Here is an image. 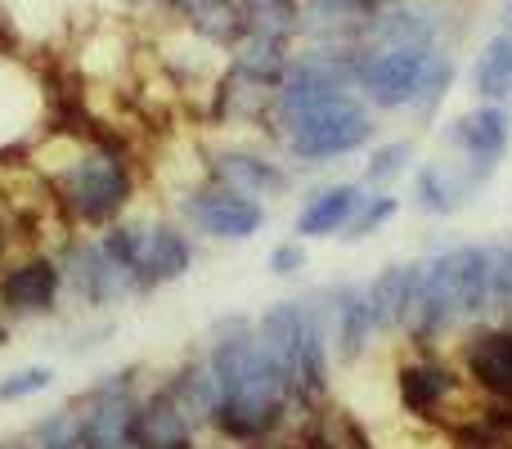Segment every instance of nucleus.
<instances>
[{
	"instance_id": "nucleus-1",
	"label": "nucleus",
	"mask_w": 512,
	"mask_h": 449,
	"mask_svg": "<svg viewBox=\"0 0 512 449\" xmlns=\"http://www.w3.org/2000/svg\"><path fill=\"white\" fill-rule=\"evenodd\" d=\"M203 360L216 378L212 436L221 449H270L288 445L306 432L310 414L297 400L288 373L270 360V351L256 337V319L243 310L221 315L203 337Z\"/></svg>"
},
{
	"instance_id": "nucleus-28",
	"label": "nucleus",
	"mask_w": 512,
	"mask_h": 449,
	"mask_svg": "<svg viewBox=\"0 0 512 449\" xmlns=\"http://www.w3.org/2000/svg\"><path fill=\"white\" fill-rule=\"evenodd\" d=\"M23 436L32 449H81V414L72 405V396L45 409V414H36Z\"/></svg>"
},
{
	"instance_id": "nucleus-17",
	"label": "nucleus",
	"mask_w": 512,
	"mask_h": 449,
	"mask_svg": "<svg viewBox=\"0 0 512 449\" xmlns=\"http://www.w3.org/2000/svg\"><path fill=\"white\" fill-rule=\"evenodd\" d=\"M427 59H432V54H414V50H360L351 90L369 104L373 117L405 113Z\"/></svg>"
},
{
	"instance_id": "nucleus-24",
	"label": "nucleus",
	"mask_w": 512,
	"mask_h": 449,
	"mask_svg": "<svg viewBox=\"0 0 512 449\" xmlns=\"http://www.w3.org/2000/svg\"><path fill=\"white\" fill-rule=\"evenodd\" d=\"M468 86L477 95V104H504L512 99V32H495L477 50L468 68Z\"/></svg>"
},
{
	"instance_id": "nucleus-10",
	"label": "nucleus",
	"mask_w": 512,
	"mask_h": 449,
	"mask_svg": "<svg viewBox=\"0 0 512 449\" xmlns=\"http://www.w3.org/2000/svg\"><path fill=\"white\" fill-rule=\"evenodd\" d=\"M144 387H149L144 364H122V369H108L99 378H90L72 396V405L81 414V449H135L131 423H135V405H140Z\"/></svg>"
},
{
	"instance_id": "nucleus-25",
	"label": "nucleus",
	"mask_w": 512,
	"mask_h": 449,
	"mask_svg": "<svg viewBox=\"0 0 512 449\" xmlns=\"http://www.w3.org/2000/svg\"><path fill=\"white\" fill-rule=\"evenodd\" d=\"M454 81H459V59H454V50H436L432 59H427L423 77H418V86H414V99H409V108H405L409 122L432 126L436 117H441L445 99H450Z\"/></svg>"
},
{
	"instance_id": "nucleus-4",
	"label": "nucleus",
	"mask_w": 512,
	"mask_h": 449,
	"mask_svg": "<svg viewBox=\"0 0 512 449\" xmlns=\"http://www.w3.org/2000/svg\"><path fill=\"white\" fill-rule=\"evenodd\" d=\"M99 238H104L113 265L122 270L131 301L153 297V292L189 279V270L198 261V238L167 207H135Z\"/></svg>"
},
{
	"instance_id": "nucleus-12",
	"label": "nucleus",
	"mask_w": 512,
	"mask_h": 449,
	"mask_svg": "<svg viewBox=\"0 0 512 449\" xmlns=\"http://www.w3.org/2000/svg\"><path fill=\"white\" fill-rule=\"evenodd\" d=\"M63 310V279L50 247H18L0 265V319L9 328L45 324Z\"/></svg>"
},
{
	"instance_id": "nucleus-20",
	"label": "nucleus",
	"mask_w": 512,
	"mask_h": 449,
	"mask_svg": "<svg viewBox=\"0 0 512 449\" xmlns=\"http://www.w3.org/2000/svg\"><path fill=\"white\" fill-rule=\"evenodd\" d=\"M360 198H364L360 180H324V185L306 189V198H301L297 212H292V238H301V243L337 238L351 225Z\"/></svg>"
},
{
	"instance_id": "nucleus-23",
	"label": "nucleus",
	"mask_w": 512,
	"mask_h": 449,
	"mask_svg": "<svg viewBox=\"0 0 512 449\" xmlns=\"http://www.w3.org/2000/svg\"><path fill=\"white\" fill-rule=\"evenodd\" d=\"M292 50H297V41H288V36L261 32V27H243V36L225 50V68H234V72H243V77L261 81V86L279 90Z\"/></svg>"
},
{
	"instance_id": "nucleus-36",
	"label": "nucleus",
	"mask_w": 512,
	"mask_h": 449,
	"mask_svg": "<svg viewBox=\"0 0 512 449\" xmlns=\"http://www.w3.org/2000/svg\"><path fill=\"white\" fill-rule=\"evenodd\" d=\"M499 32H512V0L499 5Z\"/></svg>"
},
{
	"instance_id": "nucleus-6",
	"label": "nucleus",
	"mask_w": 512,
	"mask_h": 449,
	"mask_svg": "<svg viewBox=\"0 0 512 449\" xmlns=\"http://www.w3.org/2000/svg\"><path fill=\"white\" fill-rule=\"evenodd\" d=\"M373 140H378V117L369 113V104L355 90H346V95L328 99L315 113L288 122L270 144L301 176V171H315V167H328V162L351 158V153H364Z\"/></svg>"
},
{
	"instance_id": "nucleus-13",
	"label": "nucleus",
	"mask_w": 512,
	"mask_h": 449,
	"mask_svg": "<svg viewBox=\"0 0 512 449\" xmlns=\"http://www.w3.org/2000/svg\"><path fill=\"white\" fill-rule=\"evenodd\" d=\"M441 149L459 162L463 180H468L472 194L495 180L499 162L512 149V113L504 104H477L468 113H459L454 122H445L441 131Z\"/></svg>"
},
{
	"instance_id": "nucleus-29",
	"label": "nucleus",
	"mask_w": 512,
	"mask_h": 449,
	"mask_svg": "<svg viewBox=\"0 0 512 449\" xmlns=\"http://www.w3.org/2000/svg\"><path fill=\"white\" fill-rule=\"evenodd\" d=\"M396 216H400V194H391V189H364L351 225H346L337 238H342V243H364V238H373L378 229H387Z\"/></svg>"
},
{
	"instance_id": "nucleus-27",
	"label": "nucleus",
	"mask_w": 512,
	"mask_h": 449,
	"mask_svg": "<svg viewBox=\"0 0 512 449\" xmlns=\"http://www.w3.org/2000/svg\"><path fill=\"white\" fill-rule=\"evenodd\" d=\"M131 36L122 32V27H99V32H90V41L81 45V72H86V81H117L131 72Z\"/></svg>"
},
{
	"instance_id": "nucleus-2",
	"label": "nucleus",
	"mask_w": 512,
	"mask_h": 449,
	"mask_svg": "<svg viewBox=\"0 0 512 449\" xmlns=\"http://www.w3.org/2000/svg\"><path fill=\"white\" fill-rule=\"evenodd\" d=\"M23 162L50 185L59 221L77 234H104L144 198V158L99 126L54 117L23 149Z\"/></svg>"
},
{
	"instance_id": "nucleus-32",
	"label": "nucleus",
	"mask_w": 512,
	"mask_h": 449,
	"mask_svg": "<svg viewBox=\"0 0 512 449\" xmlns=\"http://www.w3.org/2000/svg\"><path fill=\"white\" fill-rule=\"evenodd\" d=\"M490 297H495V319H512V238L490 247Z\"/></svg>"
},
{
	"instance_id": "nucleus-9",
	"label": "nucleus",
	"mask_w": 512,
	"mask_h": 449,
	"mask_svg": "<svg viewBox=\"0 0 512 449\" xmlns=\"http://www.w3.org/2000/svg\"><path fill=\"white\" fill-rule=\"evenodd\" d=\"M459 0H382V9L364 23L360 50H454L463 32Z\"/></svg>"
},
{
	"instance_id": "nucleus-31",
	"label": "nucleus",
	"mask_w": 512,
	"mask_h": 449,
	"mask_svg": "<svg viewBox=\"0 0 512 449\" xmlns=\"http://www.w3.org/2000/svg\"><path fill=\"white\" fill-rule=\"evenodd\" d=\"M113 333H117L113 315H81V324L68 328V337H63V355L81 360L86 351H99V346H104Z\"/></svg>"
},
{
	"instance_id": "nucleus-8",
	"label": "nucleus",
	"mask_w": 512,
	"mask_h": 449,
	"mask_svg": "<svg viewBox=\"0 0 512 449\" xmlns=\"http://www.w3.org/2000/svg\"><path fill=\"white\" fill-rule=\"evenodd\" d=\"M59 261V279H63V306H72L77 315H113L131 301L122 270L113 265L104 238L99 234H68L50 247Z\"/></svg>"
},
{
	"instance_id": "nucleus-15",
	"label": "nucleus",
	"mask_w": 512,
	"mask_h": 449,
	"mask_svg": "<svg viewBox=\"0 0 512 449\" xmlns=\"http://www.w3.org/2000/svg\"><path fill=\"white\" fill-rule=\"evenodd\" d=\"M54 122L41 77L14 54H0V162L23 158V149Z\"/></svg>"
},
{
	"instance_id": "nucleus-16",
	"label": "nucleus",
	"mask_w": 512,
	"mask_h": 449,
	"mask_svg": "<svg viewBox=\"0 0 512 449\" xmlns=\"http://www.w3.org/2000/svg\"><path fill=\"white\" fill-rule=\"evenodd\" d=\"M454 364L490 405H512V319L477 324L454 342Z\"/></svg>"
},
{
	"instance_id": "nucleus-11",
	"label": "nucleus",
	"mask_w": 512,
	"mask_h": 449,
	"mask_svg": "<svg viewBox=\"0 0 512 449\" xmlns=\"http://www.w3.org/2000/svg\"><path fill=\"white\" fill-rule=\"evenodd\" d=\"M167 212L176 216L198 243H252L265 225H270V207L256 203V198H243L225 185H203L185 189L167 203Z\"/></svg>"
},
{
	"instance_id": "nucleus-22",
	"label": "nucleus",
	"mask_w": 512,
	"mask_h": 449,
	"mask_svg": "<svg viewBox=\"0 0 512 449\" xmlns=\"http://www.w3.org/2000/svg\"><path fill=\"white\" fill-rule=\"evenodd\" d=\"M162 387L176 396V405L185 409V414L194 418L198 432L207 436V427H212V414H216V405H221V396H216V378H212V369H207V360H203V346L180 355V360L171 364L167 373H162Z\"/></svg>"
},
{
	"instance_id": "nucleus-5",
	"label": "nucleus",
	"mask_w": 512,
	"mask_h": 449,
	"mask_svg": "<svg viewBox=\"0 0 512 449\" xmlns=\"http://www.w3.org/2000/svg\"><path fill=\"white\" fill-rule=\"evenodd\" d=\"M391 400L405 418L445 427L450 436L463 432L486 409L450 351H414V346H400L391 364Z\"/></svg>"
},
{
	"instance_id": "nucleus-18",
	"label": "nucleus",
	"mask_w": 512,
	"mask_h": 449,
	"mask_svg": "<svg viewBox=\"0 0 512 449\" xmlns=\"http://www.w3.org/2000/svg\"><path fill=\"white\" fill-rule=\"evenodd\" d=\"M364 292H369L378 337L391 346H405L409 324L418 315V297H423V256L418 261H387L364 283Z\"/></svg>"
},
{
	"instance_id": "nucleus-34",
	"label": "nucleus",
	"mask_w": 512,
	"mask_h": 449,
	"mask_svg": "<svg viewBox=\"0 0 512 449\" xmlns=\"http://www.w3.org/2000/svg\"><path fill=\"white\" fill-rule=\"evenodd\" d=\"M221 0H162V14H171V18H180V23H194V18H203L207 9H216Z\"/></svg>"
},
{
	"instance_id": "nucleus-38",
	"label": "nucleus",
	"mask_w": 512,
	"mask_h": 449,
	"mask_svg": "<svg viewBox=\"0 0 512 449\" xmlns=\"http://www.w3.org/2000/svg\"><path fill=\"white\" fill-rule=\"evenodd\" d=\"M9 337H14V328H9L5 319H0V351H5V346H9Z\"/></svg>"
},
{
	"instance_id": "nucleus-3",
	"label": "nucleus",
	"mask_w": 512,
	"mask_h": 449,
	"mask_svg": "<svg viewBox=\"0 0 512 449\" xmlns=\"http://www.w3.org/2000/svg\"><path fill=\"white\" fill-rule=\"evenodd\" d=\"M495 319L490 297V247L454 243L423 256V297L409 324L405 346L414 351H450L468 328Z\"/></svg>"
},
{
	"instance_id": "nucleus-19",
	"label": "nucleus",
	"mask_w": 512,
	"mask_h": 449,
	"mask_svg": "<svg viewBox=\"0 0 512 449\" xmlns=\"http://www.w3.org/2000/svg\"><path fill=\"white\" fill-rule=\"evenodd\" d=\"M131 445L135 449H203V445H216V441L198 432L194 418H189L185 409L176 405V396L162 387V378H149L140 405H135Z\"/></svg>"
},
{
	"instance_id": "nucleus-37",
	"label": "nucleus",
	"mask_w": 512,
	"mask_h": 449,
	"mask_svg": "<svg viewBox=\"0 0 512 449\" xmlns=\"http://www.w3.org/2000/svg\"><path fill=\"white\" fill-rule=\"evenodd\" d=\"M122 5H126V9H135V14H144V9H158L162 0H122Z\"/></svg>"
},
{
	"instance_id": "nucleus-35",
	"label": "nucleus",
	"mask_w": 512,
	"mask_h": 449,
	"mask_svg": "<svg viewBox=\"0 0 512 449\" xmlns=\"http://www.w3.org/2000/svg\"><path fill=\"white\" fill-rule=\"evenodd\" d=\"M0 449H32V445H27L23 432H14V436H0Z\"/></svg>"
},
{
	"instance_id": "nucleus-21",
	"label": "nucleus",
	"mask_w": 512,
	"mask_h": 449,
	"mask_svg": "<svg viewBox=\"0 0 512 449\" xmlns=\"http://www.w3.org/2000/svg\"><path fill=\"white\" fill-rule=\"evenodd\" d=\"M409 176H414L409 203H414V212L427 216V221H450V216H459L463 207L477 198L454 158H427V162H418Z\"/></svg>"
},
{
	"instance_id": "nucleus-30",
	"label": "nucleus",
	"mask_w": 512,
	"mask_h": 449,
	"mask_svg": "<svg viewBox=\"0 0 512 449\" xmlns=\"http://www.w3.org/2000/svg\"><path fill=\"white\" fill-rule=\"evenodd\" d=\"M59 382V369L54 364H18V369L0 373V405H23L32 396H45V391Z\"/></svg>"
},
{
	"instance_id": "nucleus-33",
	"label": "nucleus",
	"mask_w": 512,
	"mask_h": 449,
	"mask_svg": "<svg viewBox=\"0 0 512 449\" xmlns=\"http://www.w3.org/2000/svg\"><path fill=\"white\" fill-rule=\"evenodd\" d=\"M265 270L274 274V279H297V274L310 270V252L301 238H279V243L265 252Z\"/></svg>"
},
{
	"instance_id": "nucleus-7",
	"label": "nucleus",
	"mask_w": 512,
	"mask_h": 449,
	"mask_svg": "<svg viewBox=\"0 0 512 449\" xmlns=\"http://www.w3.org/2000/svg\"><path fill=\"white\" fill-rule=\"evenodd\" d=\"M203 167L212 185H225L256 203H279L297 189V171L279 158L270 140L261 135H221V140H203Z\"/></svg>"
},
{
	"instance_id": "nucleus-14",
	"label": "nucleus",
	"mask_w": 512,
	"mask_h": 449,
	"mask_svg": "<svg viewBox=\"0 0 512 449\" xmlns=\"http://www.w3.org/2000/svg\"><path fill=\"white\" fill-rule=\"evenodd\" d=\"M324 319H328V346H333L337 378L364 369L378 355L382 337H378V324H373L369 292H364L360 279L324 283Z\"/></svg>"
},
{
	"instance_id": "nucleus-26",
	"label": "nucleus",
	"mask_w": 512,
	"mask_h": 449,
	"mask_svg": "<svg viewBox=\"0 0 512 449\" xmlns=\"http://www.w3.org/2000/svg\"><path fill=\"white\" fill-rule=\"evenodd\" d=\"M418 167V140L414 135H391V140H373L364 149L360 185L364 189H391Z\"/></svg>"
}]
</instances>
